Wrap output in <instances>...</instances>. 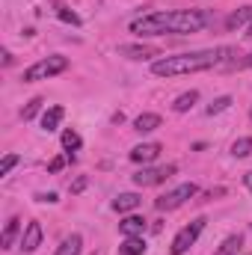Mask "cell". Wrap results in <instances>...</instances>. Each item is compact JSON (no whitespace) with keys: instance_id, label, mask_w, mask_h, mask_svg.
Wrapping results in <instances>:
<instances>
[{"instance_id":"6da1fadb","label":"cell","mask_w":252,"mask_h":255,"mask_svg":"<svg viewBox=\"0 0 252 255\" xmlns=\"http://www.w3.org/2000/svg\"><path fill=\"white\" fill-rule=\"evenodd\" d=\"M211 24V15L205 9H169V12H151L136 21H130L133 36H190L202 33Z\"/></svg>"},{"instance_id":"7a4b0ae2","label":"cell","mask_w":252,"mask_h":255,"mask_svg":"<svg viewBox=\"0 0 252 255\" xmlns=\"http://www.w3.org/2000/svg\"><path fill=\"white\" fill-rule=\"evenodd\" d=\"M241 51L232 45L223 48H208V51H187L175 57H157L151 63V74L157 77H181V74H196V71H211V68H229L238 63Z\"/></svg>"},{"instance_id":"3957f363","label":"cell","mask_w":252,"mask_h":255,"mask_svg":"<svg viewBox=\"0 0 252 255\" xmlns=\"http://www.w3.org/2000/svg\"><path fill=\"white\" fill-rule=\"evenodd\" d=\"M65 68H68V60H65L63 54H54V57H45V60H39V63H33L30 68H24V83H39V80H51V77H57V74H63Z\"/></svg>"},{"instance_id":"277c9868","label":"cell","mask_w":252,"mask_h":255,"mask_svg":"<svg viewBox=\"0 0 252 255\" xmlns=\"http://www.w3.org/2000/svg\"><path fill=\"white\" fill-rule=\"evenodd\" d=\"M205 223H208L205 217H196V220H193L190 226H184V229H181V232H178V235L172 238V247H169V255H184V253H187L190 247H193V244L199 241V235H202Z\"/></svg>"},{"instance_id":"5b68a950","label":"cell","mask_w":252,"mask_h":255,"mask_svg":"<svg viewBox=\"0 0 252 255\" xmlns=\"http://www.w3.org/2000/svg\"><path fill=\"white\" fill-rule=\"evenodd\" d=\"M196 193H199V187H196L193 181H190V184H178L175 190L157 196V199H154V208H157V211H175V208H181L187 199H193Z\"/></svg>"},{"instance_id":"8992f818","label":"cell","mask_w":252,"mask_h":255,"mask_svg":"<svg viewBox=\"0 0 252 255\" xmlns=\"http://www.w3.org/2000/svg\"><path fill=\"white\" fill-rule=\"evenodd\" d=\"M175 175V166H142L136 175H133V184L136 187H154V184H163L166 178Z\"/></svg>"},{"instance_id":"52a82bcc","label":"cell","mask_w":252,"mask_h":255,"mask_svg":"<svg viewBox=\"0 0 252 255\" xmlns=\"http://www.w3.org/2000/svg\"><path fill=\"white\" fill-rule=\"evenodd\" d=\"M119 57H127V60H154V57H163V54L154 45H119Z\"/></svg>"},{"instance_id":"ba28073f","label":"cell","mask_w":252,"mask_h":255,"mask_svg":"<svg viewBox=\"0 0 252 255\" xmlns=\"http://www.w3.org/2000/svg\"><path fill=\"white\" fill-rule=\"evenodd\" d=\"M163 148H160V142H142V145H133L130 148V160L133 163H151V160H157V154H160Z\"/></svg>"},{"instance_id":"9c48e42d","label":"cell","mask_w":252,"mask_h":255,"mask_svg":"<svg viewBox=\"0 0 252 255\" xmlns=\"http://www.w3.org/2000/svg\"><path fill=\"white\" fill-rule=\"evenodd\" d=\"M42 247V226L33 220V223H27V229H24V238H21V250L24 253H36Z\"/></svg>"},{"instance_id":"30bf717a","label":"cell","mask_w":252,"mask_h":255,"mask_svg":"<svg viewBox=\"0 0 252 255\" xmlns=\"http://www.w3.org/2000/svg\"><path fill=\"white\" fill-rule=\"evenodd\" d=\"M145 229H148V223H145L142 217H136V214H130V217H125V220L119 223V232H122L125 238H142Z\"/></svg>"},{"instance_id":"8fae6325","label":"cell","mask_w":252,"mask_h":255,"mask_svg":"<svg viewBox=\"0 0 252 255\" xmlns=\"http://www.w3.org/2000/svg\"><path fill=\"white\" fill-rule=\"evenodd\" d=\"M139 202H142L139 193H119V196L113 199V211H119V214H130V211L139 208Z\"/></svg>"},{"instance_id":"7c38bea8","label":"cell","mask_w":252,"mask_h":255,"mask_svg":"<svg viewBox=\"0 0 252 255\" xmlns=\"http://www.w3.org/2000/svg\"><path fill=\"white\" fill-rule=\"evenodd\" d=\"M160 125H163V119L157 113H139L133 119V130H139V133H151V130H157Z\"/></svg>"},{"instance_id":"4fadbf2b","label":"cell","mask_w":252,"mask_h":255,"mask_svg":"<svg viewBox=\"0 0 252 255\" xmlns=\"http://www.w3.org/2000/svg\"><path fill=\"white\" fill-rule=\"evenodd\" d=\"M63 119H65L63 107H48V110L42 113V130H48V133H51V130H57Z\"/></svg>"},{"instance_id":"5bb4252c","label":"cell","mask_w":252,"mask_h":255,"mask_svg":"<svg viewBox=\"0 0 252 255\" xmlns=\"http://www.w3.org/2000/svg\"><path fill=\"white\" fill-rule=\"evenodd\" d=\"M244 24H252V6H241L238 12H232V15L226 18V30H238V27H244Z\"/></svg>"},{"instance_id":"9a60e30c","label":"cell","mask_w":252,"mask_h":255,"mask_svg":"<svg viewBox=\"0 0 252 255\" xmlns=\"http://www.w3.org/2000/svg\"><path fill=\"white\" fill-rule=\"evenodd\" d=\"M80 253H83V238L80 235H68L57 247V255H80Z\"/></svg>"},{"instance_id":"2e32d148","label":"cell","mask_w":252,"mask_h":255,"mask_svg":"<svg viewBox=\"0 0 252 255\" xmlns=\"http://www.w3.org/2000/svg\"><path fill=\"white\" fill-rule=\"evenodd\" d=\"M18 232H21V220H18V217H12V220L6 223V229H3V235H0V247H3V250H9V247L15 244V238H18Z\"/></svg>"},{"instance_id":"e0dca14e","label":"cell","mask_w":252,"mask_h":255,"mask_svg":"<svg viewBox=\"0 0 252 255\" xmlns=\"http://www.w3.org/2000/svg\"><path fill=\"white\" fill-rule=\"evenodd\" d=\"M119 255H145V241L142 238H125L119 244Z\"/></svg>"},{"instance_id":"ac0fdd59","label":"cell","mask_w":252,"mask_h":255,"mask_svg":"<svg viewBox=\"0 0 252 255\" xmlns=\"http://www.w3.org/2000/svg\"><path fill=\"white\" fill-rule=\"evenodd\" d=\"M199 101V92L196 89H190V92H184V95H178L175 101H172V110L175 113H187V110H193V104Z\"/></svg>"},{"instance_id":"d6986e66","label":"cell","mask_w":252,"mask_h":255,"mask_svg":"<svg viewBox=\"0 0 252 255\" xmlns=\"http://www.w3.org/2000/svg\"><path fill=\"white\" fill-rule=\"evenodd\" d=\"M241 247H244V235H229V238L223 241V247H220L214 255H238Z\"/></svg>"},{"instance_id":"ffe728a7","label":"cell","mask_w":252,"mask_h":255,"mask_svg":"<svg viewBox=\"0 0 252 255\" xmlns=\"http://www.w3.org/2000/svg\"><path fill=\"white\" fill-rule=\"evenodd\" d=\"M252 154V136H241L232 142V157H250Z\"/></svg>"},{"instance_id":"44dd1931","label":"cell","mask_w":252,"mask_h":255,"mask_svg":"<svg viewBox=\"0 0 252 255\" xmlns=\"http://www.w3.org/2000/svg\"><path fill=\"white\" fill-rule=\"evenodd\" d=\"M80 142H83V139H80V133H77L74 128H65V130H63V148H65V151H77V148H80Z\"/></svg>"},{"instance_id":"7402d4cb","label":"cell","mask_w":252,"mask_h":255,"mask_svg":"<svg viewBox=\"0 0 252 255\" xmlns=\"http://www.w3.org/2000/svg\"><path fill=\"white\" fill-rule=\"evenodd\" d=\"M229 107H232V98H229V95H220V98H214V101L208 104L205 113H208V116H217V113H223V110H229Z\"/></svg>"},{"instance_id":"603a6c76","label":"cell","mask_w":252,"mask_h":255,"mask_svg":"<svg viewBox=\"0 0 252 255\" xmlns=\"http://www.w3.org/2000/svg\"><path fill=\"white\" fill-rule=\"evenodd\" d=\"M42 104H45L42 98H30V101H27V107L21 110V119H24V122H30V119H33V116L42 110Z\"/></svg>"},{"instance_id":"cb8c5ba5","label":"cell","mask_w":252,"mask_h":255,"mask_svg":"<svg viewBox=\"0 0 252 255\" xmlns=\"http://www.w3.org/2000/svg\"><path fill=\"white\" fill-rule=\"evenodd\" d=\"M18 160H21L18 154H6V157L0 160V178H3V175H9V172H12V166H18Z\"/></svg>"},{"instance_id":"d4e9b609","label":"cell","mask_w":252,"mask_h":255,"mask_svg":"<svg viewBox=\"0 0 252 255\" xmlns=\"http://www.w3.org/2000/svg\"><path fill=\"white\" fill-rule=\"evenodd\" d=\"M57 15L63 18V21H68V24H74V27H80V18L71 12V9H65V6H57Z\"/></svg>"},{"instance_id":"484cf974","label":"cell","mask_w":252,"mask_h":255,"mask_svg":"<svg viewBox=\"0 0 252 255\" xmlns=\"http://www.w3.org/2000/svg\"><path fill=\"white\" fill-rule=\"evenodd\" d=\"M65 160H71V154H68V151H65L63 157H54V160L48 163V172H60V169L65 166Z\"/></svg>"},{"instance_id":"4316f807","label":"cell","mask_w":252,"mask_h":255,"mask_svg":"<svg viewBox=\"0 0 252 255\" xmlns=\"http://www.w3.org/2000/svg\"><path fill=\"white\" fill-rule=\"evenodd\" d=\"M229 68H232V71H235V68H252V54H247V57H244V60H238V63H232Z\"/></svg>"},{"instance_id":"83f0119b","label":"cell","mask_w":252,"mask_h":255,"mask_svg":"<svg viewBox=\"0 0 252 255\" xmlns=\"http://www.w3.org/2000/svg\"><path fill=\"white\" fill-rule=\"evenodd\" d=\"M83 187H86V178H77V181L71 184V193H80Z\"/></svg>"},{"instance_id":"f1b7e54d","label":"cell","mask_w":252,"mask_h":255,"mask_svg":"<svg viewBox=\"0 0 252 255\" xmlns=\"http://www.w3.org/2000/svg\"><path fill=\"white\" fill-rule=\"evenodd\" d=\"M39 202H57V193H39Z\"/></svg>"},{"instance_id":"f546056e","label":"cell","mask_w":252,"mask_h":255,"mask_svg":"<svg viewBox=\"0 0 252 255\" xmlns=\"http://www.w3.org/2000/svg\"><path fill=\"white\" fill-rule=\"evenodd\" d=\"M244 187H247V190H252V169L244 175Z\"/></svg>"},{"instance_id":"4dcf8cb0","label":"cell","mask_w":252,"mask_h":255,"mask_svg":"<svg viewBox=\"0 0 252 255\" xmlns=\"http://www.w3.org/2000/svg\"><path fill=\"white\" fill-rule=\"evenodd\" d=\"M247 36H250V39H252V24H250V33H247Z\"/></svg>"},{"instance_id":"1f68e13d","label":"cell","mask_w":252,"mask_h":255,"mask_svg":"<svg viewBox=\"0 0 252 255\" xmlns=\"http://www.w3.org/2000/svg\"><path fill=\"white\" fill-rule=\"evenodd\" d=\"M250 119H252V110H250Z\"/></svg>"}]
</instances>
